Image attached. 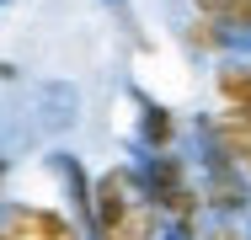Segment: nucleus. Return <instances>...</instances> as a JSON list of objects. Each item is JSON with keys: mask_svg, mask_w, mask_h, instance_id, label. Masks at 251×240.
Wrapping results in <instances>:
<instances>
[{"mask_svg": "<svg viewBox=\"0 0 251 240\" xmlns=\"http://www.w3.org/2000/svg\"><path fill=\"white\" fill-rule=\"evenodd\" d=\"M160 208L139 166H107L97 176V230L91 240H160Z\"/></svg>", "mask_w": 251, "mask_h": 240, "instance_id": "obj_1", "label": "nucleus"}, {"mask_svg": "<svg viewBox=\"0 0 251 240\" xmlns=\"http://www.w3.org/2000/svg\"><path fill=\"white\" fill-rule=\"evenodd\" d=\"M198 166L182 155V149H160V155H145V166H139V176H145V187H150L155 208H160V219L171 224V230H203V187L198 176H193Z\"/></svg>", "mask_w": 251, "mask_h": 240, "instance_id": "obj_2", "label": "nucleus"}, {"mask_svg": "<svg viewBox=\"0 0 251 240\" xmlns=\"http://www.w3.org/2000/svg\"><path fill=\"white\" fill-rule=\"evenodd\" d=\"M198 187H203V208L214 219H241L251 208V176L214 149H198Z\"/></svg>", "mask_w": 251, "mask_h": 240, "instance_id": "obj_3", "label": "nucleus"}, {"mask_svg": "<svg viewBox=\"0 0 251 240\" xmlns=\"http://www.w3.org/2000/svg\"><path fill=\"white\" fill-rule=\"evenodd\" d=\"M0 240H91L75 219L43 203H5L0 208Z\"/></svg>", "mask_w": 251, "mask_h": 240, "instance_id": "obj_4", "label": "nucleus"}, {"mask_svg": "<svg viewBox=\"0 0 251 240\" xmlns=\"http://www.w3.org/2000/svg\"><path fill=\"white\" fill-rule=\"evenodd\" d=\"M198 144L225 155L230 166H241L251 176V112H235V107H219V112H203L198 118Z\"/></svg>", "mask_w": 251, "mask_h": 240, "instance_id": "obj_5", "label": "nucleus"}, {"mask_svg": "<svg viewBox=\"0 0 251 240\" xmlns=\"http://www.w3.org/2000/svg\"><path fill=\"white\" fill-rule=\"evenodd\" d=\"M134 107H139V149L145 155H160V149H176V139H182V123H176V112L166 107V101H155V96H145L139 86H134Z\"/></svg>", "mask_w": 251, "mask_h": 240, "instance_id": "obj_6", "label": "nucleus"}, {"mask_svg": "<svg viewBox=\"0 0 251 240\" xmlns=\"http://www.w3.org/2000/svg\"><path fill=\"white\" fill-rule=\"evenodd\" d=\"M214 91H219V107H235V112H251V59H241V53L219 59Z\"/></svg>", "mask_w": 251, "mask_h": 240, "instance_id": "obj_7", "label": "nucleus"}, {"mask_svg": "<svg viewBox=\"0 0 251 240\" xmlns=\"http://www.w3.org/2000/svg\"><path fill=\"white\" fill-rule=\"evenodd\" d=\"M193 11L208 16V22H219L241 48L251 43V0H193Z\"/></svg>", "mask_w": 251, "mask_h": 240, "instance_id": "obj_8", "label": "nucleus"}, {"mask_svg": "<svg viewBox=\"0 0 251 240\" xmlns=\"http://www.w3.org/2000/svg\"><path fill=\"white\" fill-rule=\"evenodd\" d=\"M182 38H187V48H193V53H214V59H230V53L241 48L230 32H225V27H219V22H208V16H198V11L187 16Z\"/></svg>", "mask_w": 251, "mask_h": 240, "instance_id": "obj_9", "label": "nucleus"}, {"mask_svg": "<svg viewBox=\"0 0 251 240\" xmlns=\"http://www.w3.org/2000/svg\"><path fill=\"white\" fill-rule=\"evenodd\" d=\"M198 240H251L246 219H208V230H198Z\"/></svg>", "mask_w": 251, "mask_h": 240, "instance_id": "obj_10", "label": "nucleus"}, {"mask_svg": "<svg viewBox=\"0 0 251 240\" xmlns=\"http://www.w3.org/2000/svg\"><path fill=\"white\" fill-rule=\"evenodd\" d=\"M166 240H198V235H193V230H171V224H166Z\"/></svg>", "mask_w": 251, "mask_h": 240, "instance_id": "obj_11", "label": "nucleus"}]
</instances>
